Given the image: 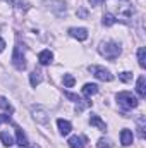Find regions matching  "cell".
Masks as SVG:
<instances>
[{
	"label": "cell",
	"mask_w": 146,
	"mask_h": 148,
	"mask_svg": "<svg viewBox=\"0 0 146 148\" xmlns=\"http://www.w3.org/2000/svg\"><path fill=\"white\" fill-rule=\"evenodd\" d=\"M100 53L108 60H115L120 55V47L113 41H105V43L100 45Z\"/></svg>",
	"instance_id": "1"
},
{
	"label": "cell",
	"mask_w": 146,
	"mask_h": 148,
	"mask_svg": "<svg viewBox=\"0 0 146 148\" xmlns=\"http://www.w3.org/2000/svg\"><path fill=\"white\" fill-rule=\"evenodd\" d=\"M24 45L16 43L14 47V53H12V64L16 66L17 71H24L26 69V59H24Z\"/></svg>",
	"instance_id": "2"
},
{
	"label": "cell",
	"mask_w": 146,
	"mask_h": 148,
	"mask_svg": "<svg viewBox=\"0 0 146 148\" xmlns=\"http://www.w3.org/2000/svg\"><path fill=\"white\" fill-rule=\"evenodd\" d=\"M117 102H119V105H120L124 110H131V109H136V107H138V98H136L132 93H129V91L119 93V95H117Z\"/></svg>",
	"instance_id": "3"
},
{
	"label": "cell",
	"mask_w": 146,
	"mask_h": 148,
	"mask_svg": "<svg viewBox=\"0 0 146 148\" xmlns=\"http://www.w3.org/2000/svg\"><path fill=\"white\" fill-rule=\"evenodd\" d=\"M89 73L93 74L95 77H98L100 81H112V77H113V76L110 74V71L100 67V66H91V67H89Z\"/></svg>",
	"instance_id": "4"
},
{
	"label": "cell",
	"mask_w": 146,
	"mask_h": 148,
	"mask_svg": "<svg viewBox=\"0 0 146 148\" xmlns=\"http://www.w3.org/2000/svg\"><path fill=\"white\" fill-rule=\"evenodd\" d=\"M33 114H35V119H36L38 122H41V124H48V121H50V117H48V112L45 110L43 107H33Z\"/></svg>",
	"instance_id": "5"
},
{
	"label": "cell",
	"mask_w": 146,
	"mask_h": 148,
	"mask_svg": "<svg viewBox=\"0 0 146 148\" xmlns=\"http://www.w3.org/2000/svg\"><path fill=\"white\" fill-rule=\"evenodd\" d=\"M69 35L72 38H76V40H79V41H84L88 38V31L84 28H71L69 29Z\"/></svg>",
	"instance_id": "6"
},
{
	"label": "cell",
	"mask_w": 146,
	"mask_h": 148,
	"mask_svg": "<svg viewBox=\"0 0 146 148\" xmlns=\"http://www.w3.org/2000/svg\"><path fill=\"white\" fill-rule=\"evenodd\" d=\"M38 60H40L41 66H48V64L53 60V53H52L50 50H43V52L38 53Z\"/></svg>",
	"instance_id": "7"
},
{
	"label": "cell",
	"mask_w": 146,
	"mask_h": 148,
	"mask_svg": "<svg viewBox=\"0 0 146 148\" xmlns=\"http://www.w3.org/2000/svg\"><path fill=\"white\" fill-rule=\"evenodd\" d=\"M57 126H59V131H60L62 136H67L71 133V129H72V124L69 121H64V119H59L57 121Z\"/></svg>",
	"instance_id": "8"
},
{
	"label": "cell",
	"mask_w": 146,
	"mask_h": 148,
	"mask_svg": "<svg viewBox=\"0 0 146 148\" xmlns=\"http://www.w3.org/2000/svg\"><path fill=\"white\" fill-rule=\"evenodd\" d=\"M89 124H91V126H95V127H98L100 131H105V129H107V124H105V122L96 115V114H91V117H89Z\"/></svg>",
	"instance_id": "9"
},
{
	"label": "cell",
	"mask_w": 146,
	"mask_h": 148,
	"mask_svg": "<svg viewBox=\"0 0 146 148\" xmlns=\"http://www.w3.org/2000/svg\"><path fill=\"white\" fill-rule=\"evenodd\" d=\"M86 145V138L84 136H72L69 140V147L71 148H84Z\"/></svg>",
	"instance_id": "10"
},
{
	"label": "cell",
	"mask_w": 146,
	"mask_h": 148,
	"mask_svg": "<svg viewBox=\"0 0 146 148\" xmlns=\"http://www.w3.org/2000/svg\"><path fill=\"white\" fill-rule=\"evenodd\" d=\"M136 90H138V95H139L141 98H145L146 97V77L145 76H139V77H138Z\"/></svg>",
	"instance_id": "11"
},
{
	"label": "cell",
	"mask_w": 146,
	"mask_h": 148,
	"mask_svg": "<svg viewBox=\"0 0 146 148\" xmlns=\"http://www.w3.org/2000/svg\"><path fill=\"white\" fill-rule=\"evenodd\" d=\"M120 143H122L124 147H129V145L132 143V133H131L129 129H122V131H120Z\"/></svg>",
	"instance_id": "12"
},
{
	"label": "cell",
	"mask_w": 146,
	"mask_h": 148,
	"mask_svg": "<svg viewBox=\"0 0 146 148\" xmlns=\"http://www.w3.org/2000/svg\"><path fill=\"white\" fill-rule=\"evenodd\" d=\"M98 93V86L96 84H93V83H88V84H84V88H83V95L84 97H93V95H96Z\"/></svg>",
	"instance_id": "13"
},
{
	"label": "cell",
	"mask_w": 146,
	"mask_h": 148,
	"mask_svg": "<svg viewBox=\"0 0 146 148\" xmlns=\"http://www.w3.org/2000/svg\"><path fill=\"white\" fill-rule=\"evenodd\" d=\"M16 136H17V145L19 147H26L28 145V138H26V134L23 133L21 127H16Z\"/></svg>",
	"instance_id": "14"
},
{
	"label": "cell",
	"mask_w": 146,
	"mask_h": 148,
	"mask_svg": "<svg viewBox=\"0 0 146 148\" xmlns=\"http://www.w3.org/2000/svg\"><path fill=\"white\" fill-rule=\"evenodd\" d=\"M0 140H2V143H3L5 147H12V145H14V138H12L10 133H7V131H2V133H0Z\"/></svg>",
	"instance_id": "15"
},
{
	"label": "cell",
	"mask_w": 146,
	"mask_h": 148,
	"mask_svg": "<svg viewBox=\"0 0 146 148\" xmlns=\"http://www.w3.org/2000/svg\"><path fill=\"white\" fill-rule=\"evenodd\" d=\"M29 81H31V86L36 88L38 84L41 83V73L40 71H33V73L29 74Z\"/></svg>",
	"instance_id": "16"
},
{
	"label": "cell",
	"mask_w": 146,
	"mask_h": 148,
	"mask_svg": "<svg viewBox=\"0 0 146 148\" xmlns=\"http://www.w3.org/2000/svg\"><path fill=\"white\" fill-rule=\"evenodd\" d=\"M138 62H139L141 69H145V67H146V50L143 48V47L138 50Z\"/></svg>",
	"instance_id": "17"
},
{
	"label": "cell",
	"mask_w": 146,
	"mask_h": 148,
	"mask_svg": "<svg viewBox=\"0 0 146 148\" xmlns=\"http://www.w3.org/2000/svg\"><path fill=\"white\" fill-rule=\"evenodd\" d=\"M62 81H64V86H65V88H72L74 84H76V79H74L72 74H64Z\"/></svg>",
	"instance_id": "18"
},
{
	"label": "cell",
	"mask_w": 146,
	"mask_h": 148,
	"mask_svg": "<svg viewBox=\"0 0 146 148\" xmlns=\"http://www.w3.org/2000/svg\"><path fill=\"white\" fill-rule=\"evenodd\" d=\"M115 23H117V19H115L110 12H107V14L103 16V24H105V26H112V24H115Z\"/></svg>",
	"instance_id": "19"
},
{
	"label": "cell",
	"mask_w": 146,
	"mask_h": 148,
	"mask_svg": "<svg viewBox=\"0 0 146 148\" xmlns=\"http://www.w3.org/2000/svg\"><path fill=\"white\" fill-rule=\"evenodd\" d=\"M91 105V102L89 100H81V102H77V107H76V112L79 114V112H83L86 107H89Z\"/></svg>",
	"instance_id": "20"
},
{
	"label": "cell",
	"mask_w": 146,
	"mask_h": 148,
	"mask_svg": "<svg viewBox=\"0 0 146 148\" xmlns=\"http://www.w3.org/2000/svg\"><path fill=\"white\" fill-rule=\"evenodd\" d=\"M138 129H139V138L145 140V117H139V121H138Z\"/></svg>",
	"instance_id": "21"
},
{
	"label": "cell",
	"mask_w": 146,
	"mask_h": 148,
	"mask_svg": "<svg viewBox=\"0 0 146 148\" xmlns=\"http://www.w3.org/2000/svg\"><path fill=\"white\" fill-rule=\"evenodd\" d=\"M112 145H113V143L110 141L108 138H100V140H98V148H110Z\"/></svg>",
	"instance_id": "22"
},
{
	"label": "cell",
	"mask_w": 146,
	"mask_h": 148,
	"mask_svg": "<svg viewBox=\"0 0 146 148\" xmlns=\"http://www.w3.org/2000/svg\"><path fill=\"white\" fill-rule=\"evenodd\" d=\"M119 79H120V81H124V83H129V81L132 79V73H127V71H124V73L119 74Z\"/></svg>",
	"instance_id": "23"
},
{
	"label": "cell",
	"mask_w": 146,
	"mask_h": 148,
	"mask_svg": "<svg viewBox=\"0 0 146 148\" xmlns=\"http://www.w3.org/2000/svg\"><path fill=\"white\" fill-rule=\"evenodd\" d=\"M64 95H65L69 100L76 102V103H77V102H81V97H79V95H76V93H71V91H64Z\"/></svg>",
	"instance_id": "24"
},
{
	"label": "cell",
	"mask_w": 146,
	"mask_h": 148,
	"mask_svg": "<svg viewBox=\"0 0 146 148\" xmlns=\"http://www.w3.org/2000/svg\"><path fill=\"white\" fill-rule=\"evenodd\" d=\"M0 107H2V109H5L7 112H12V107H10V103H9L5 98H2V97H0Z\"/></svg>",
	"instance_id": "25"
},
{
	"label": "cell",
	"mask_w": 146,
	"mask_h": 148,
	"mask_svg": "<svg viewBox=\"0 0 146 148\" xmlns=\"http://www.w3.org/2000/svg\"><path fill=\"white\" fill-rule=\"evenodd\" d=\"M77 16L84 19V17H88V10H84V9H79V10H77Z\"/></svg>",
	"instance_id": "26"
},
{
	"label": "cell",
	"mask_w": 146,
	"mask_h": 148,
	"mask_svg": "<svg viewBox=\"0 0 146 148\" xmlns=\"http://www.w3.org/2000/svg\"><path fill=\"white\" fill-rule=\"evenodd\" d=\"M2 122H10V115H0V124Z\"/></svg>",
	"instance_id": "27"
},
{
	"label": "cell",
	"mask_w": 146,
	"mask_h": 148,
	"mask_svg": "<svg viewBox=\"0 0 146 148\" xmlns=\"http://www.w3.org/2000/svg\"><path fill=\"white\" fill-rule=\"evenodd\" d=\"M102 2H103V0H89V3H91V5H95V7H96V5H100Z\"/></svg>",
	"instance_id": "28"
},
{
	"label": "cell",
	"mask_w": 146,
	"mask_h": 148,
	"mask_svg": "<svg viewBox=\"0 0 146 148\" xmlns=\"http://www.w3.org/2000/svg\"><path fill=\"white\" fill-rule=\"evenodd\" d=\"M3 48H5V41L0 38V52H3Z\"/></svg>",
	"instance_id": "29"
}]
</instances>
